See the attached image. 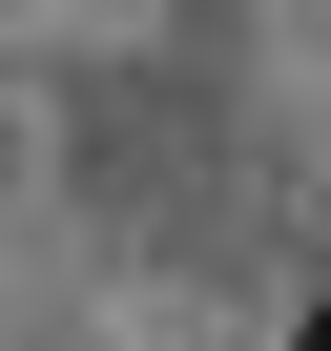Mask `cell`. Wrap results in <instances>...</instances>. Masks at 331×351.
Masks as SVG:
<instances>
[{
    "mask_svg": "<svg viewBox=\"0 0 331 351\" xmlns=\"http://www.w3.org/2000/svg\"><path fill=\"white\" fill-rule=\"evenodd\" d=\"M290 351H331V289H310V310H290Z\"/></svg>",
    "mask_w": 331,
    "mask_h": 351,
    "instance_id": "obj_1",
    "label": "cell"
}]
</instances>
